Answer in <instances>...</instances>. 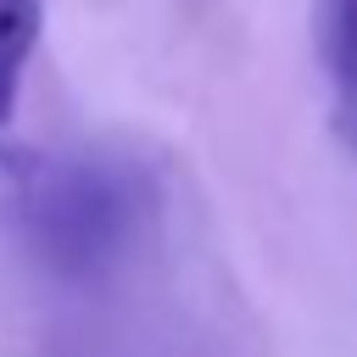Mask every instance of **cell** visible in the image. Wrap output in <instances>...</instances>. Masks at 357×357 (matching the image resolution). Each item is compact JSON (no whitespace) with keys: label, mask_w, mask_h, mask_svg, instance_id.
<instances>
[{"label":"cell","mask_w":357,"mask_h":357,"mask_svg":"<svg viewBox=\"0 0 357 357\" xmlns=\"http://www.w3.org/2000/svg\"><path fill=\"white\" fill-rule=\"evenodd\" d=\"M11 223L45 273L106 284L156 229V178L106 151L11 156Z\"/></svg>","instance_id":"cell-1"},{"label":"cell","mask_w":357,"mask_h":357,"mask_svg":"<svg viewBox=\"0 0 357 357\" xmlns=\"http://www.w3.org/2000/svg\"><path fill=\"white\" fill-rule=\"evenodd\" d=\"M312 39H318L324 84H329V123L357 156V0H318Z\"/></svg>","instance_id":"cell-2"},{"label":"cell","mask_w":357,"mask_h":357,"mask_svg":"<svg viewBox=\"0 0 357 357\" xmlns=\"http://www.w3.org/2000/svg\"><path fill=\"white\" fill-rule=\"evenodd\" d=\"M39 33H45V0H0V162H11V128Z\"/></svg>","instance_id":"cell-3"}]
</instances>
